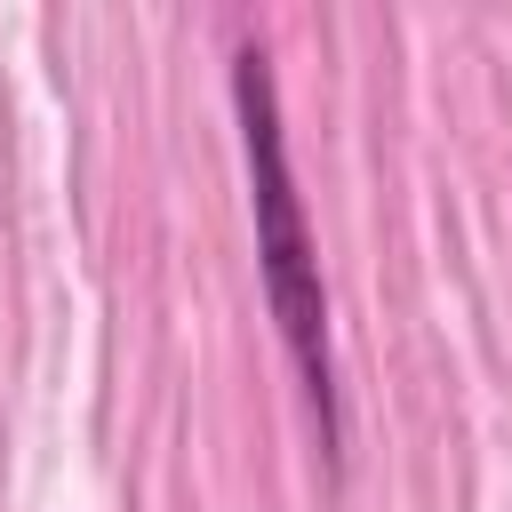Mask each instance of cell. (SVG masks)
<instances>
[{
  "label": "cell",
  "mask_w": 512,
  "mask_h": 512,
  "mask_svg": "<svg viewBox=\"0 0 512 512\" xmlns=\"http://www.w3.org/2000/svg\"><path fill=\"white\" fill-rule=\"evenodd\" d=\"M232 120H240V160H248V216H256V280L272 304V328L296 360L304 408L320 424V448L336 464L344 448V408H336V352H328V288H320V256L304 232V200L288 176V136H280V88H272V56L256 40L232 48Z\"/></svg>",
  "instance_id": "1"
}]
</instances>
